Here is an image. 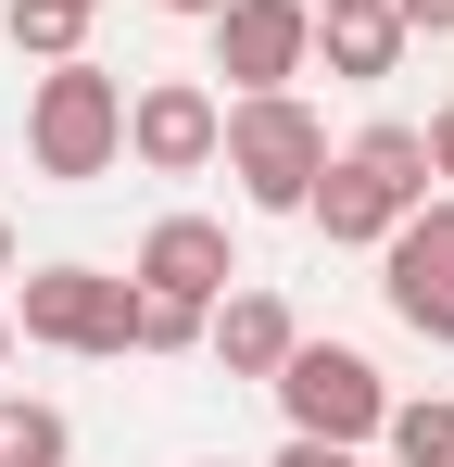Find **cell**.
Here are the masks:
<instances>
[{"instance_id":"6da1fadb","label":"cell","mask_w":454,"mask_h":467,"mask_svg":"<svg viewBox=\"0 0 454 467\" xmlns=\"http://www.w3.org/2000/svg\"><path fill=\"white\" fill-rule=\"evenodd\" d=\"M215 164L240 177V202H253V215H303V202H315V177H328V127H315V101H303V88H240V101H227Z\"/></svg>"},{"instance_id":"7a4b0ae2","label":"cell","mask_w":454,"mask_h":467,"mask_svg":"<svg viewBox=\"0 0 454 467\" xmlns=\"http://www.w3.org/2000/svg\"><path fill=\"white\" fill-rule=\"evenodd\" d=\"M417 202H429V140H417V127H366V140H341V152H328V177H315V202H303V215L341 240V253H378Z\"/></svg>"},{"instance_id":"3957f363","label":"cell","mask_w":454,"mask_h":467,"mask_svg":"<svg viewBox=\"0 0 454 467\" xmlns=\"http://www.w3.org/2000/svg\"><path fill=\"white\" fill-rule=\"evenodd\" d=\"M26 152H38V177H64V190L114 177L127 164V77H101L88 51L51 64V77L26 88Z\"/></svg>"},{"instance_id":"277c9868","label":"cell","mask_w":454,"mask_h":467,"mask_svg":"<svg viewBox=\"0 0 454 467\" xmlns=\"http://www.w3.org/2000/svg\"><path fill=\"white\" fill-rule=\"evenodd\" d=\"M127 316H139V278H114V265H38L13 291V328L38 354H127Z\"/></svg>"},{"instance_id":"5b68a950","label":"cell","mask_w":454,"mask_h":467,"mask_svg":"<svg viewBox=\"0 0 454 467\" xmlns=\"http://www.w3.org/2000/svg\"><path fill=\"white\" fill-rule=\"evenodd\" d=\"M265 391L291 404V430H315V442H378L391 430V379H378L354 341H291V367Z\"/></svg>"},{"instance_id":"8992f818","label":"cell","mask_w":454,"mask_h":467,"mask_svg":"<svg viewBox=\"0 0 454 467\" xmlns=\"http://www.w3.org/2000/svg\"><path fill=\"white\" fill-rule=\"evenodd\" d=\"M378 291H391V316H404L417 341L454 354V190H429L404 228L378 240Z\"/></svg>"},{"instance_id":"52a82bcc","label":"cell","mask_w":454,"mask_h":467,"mask_svg":"<svg viewBox=\"0 0 454 467\" xmlns=\"http://www.w3.org/2000/svg\"><path fill=\"white\" fill-rule=\"evenodd\" d=\"M215 140H227V101L202 77H151V88H127V152L151 164V177H202L215 164Z\"/></svg>"},{"instance_id":"ba28073f","label":"cell","mask_w":454,"mask_h":467,"mask_svg":"<svg viewBox=\"0 0 454 467\" xmlns=\"http://www.w3.org/2000/svg\"><path fill=\"white\" fill-rule=\"evenodd\" d=\"M315 64V0H227L215 13V77L227 88H291Z\"/></svg>"},{"instance_id":"9c48e42d","label":"cell","mask_w":454,"mask_h":467,"mask_svg":"<svg viewBox=\"0 0 454 467\" xmlns=\"http://www.w3.org/2000/svg\"><path fill=\"white\" fill-rule=\"evenodd\" d=\"M139 291H177V304H227V278H240V253H227L215 215H151L139 265H127Z\"/></svg>"},{"instance_id":"30bf717a","label":"cell","mask_w":454,"mask_h":467,"mask_svg":"<svg viewBox=\"0 0 454 467\" xmlns=\"http://www.w3.org/2000/svg\"><path fill=\"white\" fill-rule=\"evenodd\" d=\"M291 341H303V316L278 304V291H227V304H215V367H227V379H278Z\"/></svg>"},{"instance_id":"8fae6325","label":"cell","mask_w":454,"mask_h":467,"mask_svg":"<svg viewBox=\"0 0 454 467\" xmlns=\"http://www.w3.org/2000/svg\"><path fill=\"white\" fill-rule=\"evenodd\" d=\"M404 13L391 0H341V13H315V51H328V77H354V88H378L391 64H404Z\"/></svg>"},{"instance_id":"7c38bea8","label":"cell","mask_w":454,"mask_h":467,"mask_svg":"<svg viewBox=\"0 0 454 467\" xmlns=\"http://www.w3.org/2000/svg\"><path fill=\"white\" fill-rule=\"evenodd\" d=\"M88 26H101V0H13V51L26 64H76Z\"/></svg>"},{"instance_id":"4fadbf2b","label":"cell","mask_w":454,"mask_h":467,"mask_svg":"<svg viewBox=\"0 0 454 467\" xmlns=\"http://www.w3.org/2000/svg\"><path fill=\"white\" fill-rule=\"evenodd\" d=\"M64 455H76L64 404H26V391H0V467H64Z\"/></svg>"},{"instance_id":"5bb4252c","label":"cell","mask_w":454,"mask_h":467,"mask_svg":"<svg viewBox=\"0 0 454 467\" xmlns=\"http://www.w3.org/2000/svg\"><path fill=\"white\" fill-rule=\"evenodd\" d=\"M215 341V304H177V291H139L127 316V354H202Z\"/></svg>"},{"instance_id":"9a60e30c","label":"cell","mask_w":454,"mask_h":467,"mask_svg":"<svg viewBox=\"0 0 454 467\" xmlns=\"http://www.w3.org/2000/svg\"><path fill=\"white\" fill-rule=\"evenodd\" d=\"M391 467H454V404H391Z\"/></svg>"},{"instance_id":"2e32d148","label":"cell","mask_w":454,"mask_h":467,"mask_svg":"<svg viewBox=\"0 0 454 467\" xmlns=\"http://www.w3.org/2000/svg\"><path fill=\"white\" fill-rule=\"evenodd\" d=\"M278 467H354V442H315V430H291V442H278Z\"/></svg>"},{"instance_id":"e0dca14e","label":"cell","mask_w":454,"mask_h":467,"mask_svg":"<svg viewBox=\"0 0 454 467\" xmlns=\"http://www.w3.org/2000/svg\"><path fill=\"white\" fill-rule=\"evenodd\" d=\"M417 140H429V177H442V190H454V101H442V114H429V127H417Z\"/></svg>"},{"instance_id":"ac0fdd59","label":"cell","mask_w":454,"mask_h":467,"mask_svg":"<svg viewBox=\"0 0 454 467\" xmlns=\"http://www.w3.org/2000/svg\"><path fill=\"white\" fill-rule=\"evenodd\" d=\"M391 13H404L417 38H454V0H391Z\"/></svg>"},{"instance_id":"d6986e66","label":"cell","mask_w":454,"mask_h":467,"mask_svg":"<svg viewBox=\"0 0 454 467\" xmlns=\"http://www.w3.org/2000/svg\"><path fill=\"white\" fill-rule=\"evenodd\" d=\"M151 13H202V26H215V13H227V0H151Z\"/></svg>"},{"instance_id":"ffe728a7","label":"cell","mask_w":454,"mask_h":467,"mask_svg":"<svg viewBox=\"0 0 454 467\" xmlns=\"http://www.w3.org/2000/svg\"><path fill=\"white\" fill-rule=\"evenodd\" d=\"M0 278H13V215H0Z\"/></svg>"},{"instance_id":"44dd1931","label":"cell","mask_w":454,"mask_h":467,"mask_svg":"<svg viewBox=\"0 0 454 467\" xmlns=\"http://www.w3.org/2000/svg\"><path fill=\"white\" fill-rule=\"evenodd\" d=\"M0 367H13V304H0Z\"/></svg>"},{"instance_id":"7402d4cb","label":"cell","mask_w":454,"mask_h":467,"mask_svg":"<svg viewBox=\"0 0 454 467\" xmlns=\"http://www.w3.org/2000/svg\"><path fill=\"white\" fill-rule=\"evenodd\" d=\"M315 13H341V0H315Z\"/></svg>"}]
</instances>
